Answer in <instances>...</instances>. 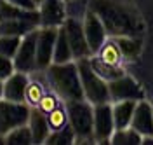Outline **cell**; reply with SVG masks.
Returning a JSON list of instances; mask_svg holds the SVG:
<instances>
[{"mask_svg":"<svg viewBox=\"0 0 153 145\" xmlns=\"http://www.w3.org/2000/svg\"><path fill=\"white\" fill-rule=\"evenodd\" d=\"M91 11L101 20L106 33L111 37H141L144 21L141 14L124 0H92Z\"/></svg>","mask_w":153,"mask_h":145,"instance_id":"1","label":"cell"},{"mask_svg":"<svg viewBox=\"0 0 153 145\" xmlns=\"http://www.w3.org/2000/svg\"><path fill=\"white\" fill-rule=\"evenodd\" d=\"M47 75L56 95H59L65 101H76L85 98L76 63H54L49 67Z\"/></svg>","mask_w":153,"mask_h":145,"instance_id":"2","label":"cell"},{"mask_svg":"<svg viewBox=\"0 0 153 145\" xmlns=\"http://www.w3.org/2000/svg\"><path fill=\"white\" fill-rule=\"evenodd\" d=\"M40 25V14L35 9L16 7L9 2L0 4V33L2 35H26L37 30Z\"/></svg>","mask_w":153,"mask_h":145,"instance_id":"3","label":"cell"},{"mask_svg":"<svg viewBox=\"0 0 153 145\" xmlns=\"http://www.w3.org/2000/svg\"><path fill=\"white\" fill-rule=\"evenodd\" d=\"M68 122L75 133L76 143H87L94 140V108L89 101L76 100L66 101Z\"/></svg>","mask_w":153,"mask_h":145,"instance_id":"4","label":"cell"},{"mask_svg":"<svg viewBox=\"0 0 153 145\" xmlns=\"http://www.w3.org/2000/svg\"><path fill=\"white\" fill-rule=\"evenodd\" d=\"M76 67H78V74H80L82 87H84V96L87 98V101L92 103V105L108 103V101H110L108 82L94 72V68L91 67L89 58L78 59Z\"/></svg>","mask_w":153,"mask_h":145,"instance_id":"5","label":"cell"},{"mask_svg":"<svg viewBox=\"0 0 153 145\" xmlns=\"http://www.w3.org/2000/svg\"><path fill=\"white\" fill-rule=\"evenodd\" d=\"M30 108L23 101L0 100V135L5 136L14 128L28 124Z\"/></svg>","mask_w":153,"mask_h":145,"instance_id":"6","label":"cell"},{"mask_svg":"<svg viewBox=\"0 0 153 145\" xmlns=\"http://www.w3.org/2000/svg\"><path fill=\"white\" fill-rule=\"evenodd\" d=\"M63 28H65V33H66V39H68V44H70L73 58H76V59L89 58L92 54V51H91L89 44H87L84 25L78 23L76 20H66L65 25H63Z\"/></svg>","mask_w":153,"mask_h":145,"instance_id":"7","label":"cell"},{"mask_svg":"<svg viewBox=\"0 0 153 145\" xmlns=\"http://www.w3.org/2000/svg\"><path fill=\"white\" fill-rule=\"evenodd\" d=\"M37 30H33L25 35V39H21L14 56V68L19 72H30L37 68Z\"/></svg>","mask_w":153,"mask_h":145,"instance_id":"8","label":"cell"},{"mask_svg":"<svg viewBox=\"0 0 153 145\" xmlns=\"http://www.w3.org/2000/svg\"><path fill=\"white\" fill-rule=\"evenodd\" d=\"M113 131V108L108 103L94 105V140L99 143H106V142H110Z\"/></svg>","mask_w":153,"mask_h":145,"instance_id":"9","label":"cell"},{"mask_svg":"<svg viewBox=\"0 0 153 145\" xmlns=\"http://www.w3.org/2000/svg\"><path fill=\"white\" fill-rule=\"evenodd\" d=\"M108 89H110V100L113 101H122V100H143L144 91L141 86L134 80L132 77L122 75L118 79H113L108 82Z\"/></svg>","mask_w":153,"mask_h":145,"instance_id":"10","label":"cell"},{"mask_svg":"<svg viewBox=\"0 0 153 145\" xmlns=\"http://www.w3.org/2000/svg\"><path fill=\"white\" fill-rule=\"evenodd\" d=\"M57 30L59 28H44L37 33V68H45L51 65L54 56Z\"/></svg>","mask_w":153,"mask_h":145,"instance_id":"11","label":"cell"},{"mask_svg":"<svg viewBox=\"0 0 153 145\" xmlns=\"http://www.w3.org/2000/svg\"><path fill=\"white\" fill-rule=\"evenodd\" d=\"M82 25H84V32H85V37H87V44H89V47H91L92 54H94L105 44L106 30L103 26L101 20L97 18V14L91 9L85 12V18H84V23Z\"/></svg>","mask_w":153,"mask_h":145,"instance_id":"12","label":"cell"},{"mask_svg":"<svg viewBox=\"0 0 153 145\" xmlns=\"http://www.w3.org/2000/svg\"><path fill=\"white\" fill-rule=\"evenodd\" d=\"M38 14H40V25L45 28H59L66 21L63 0H42Z\"/></svg>","mask_w":153,"mask_h":145,"instance_id":"13","label":"cell"},{"mask_svg":"<svg viewBox=\"0 0 153 145\" xmlns=\"http://www.w3.org/2000/svg\"><path fill=\"white\" fill-rule=\"evenodd\" d=\"M131 128H134L141 136H153V108L152 103L144 101V98L137 100L136 103Z\"/></svg>","mask_w":153,"mask_h":145,"instance_id":"14","label":"cell"},{"mask_svg":"<svg viewBox=\"0 0 153 145\" xmlns=\"http://www.w3.org/2000/svg\"><path fill=\"white\" fill-rule=\"evenodd\" d=\"M28 128L31 131V138L33 143H45V138L49 136V122L45 114L37 108V110H30V117H28Z\"/></svg>","mask_w":153,"mask_h":145,"instance_id":"15","label":"cell"},{"mask_svg":"<svg viewBox=\"0 0 153 145\" xmlns=\"http://www.w3.org/2000/svg\"><path fill=\"white\" fill-rule=\"evenodd\" d=\"M26 84H28V79H26V75L23 72L12 74L10 77L5 79V84H4V98L5 100H10V101H23L25 100Z\"/></svg>","mask_w":153,"mask_h":145,"instance_id":"16","label":"cell"},{"mask_svg":"<svg viewBox=\"0 0 153 145\" xmlns=\"http://www.w3.org/2000/svg\"><path fill=\"white\" fill-rule=\"evenodd\" d=\"M136 103H137V100H122V101H117V103L111 107V108H113L115 129H122V128L131 126Z\"/></svg>","mask_w":153,"mask_h":145,"instance_id":"17","label":"cell"},{"mask_svg":"<svg viewBox=\"0 0 153 145\" xmlns=\"http://www.w3.org/2000/svg\"><path fill=\"white\" fill-rule=\"evenodd\" d=\"M115 40L118 44V49H120L124 59L134 61V59L139 58V54L143 51V40H141V37H117Z\"/></svg>","mask_w":153,"mask_h":145,"instance_id":"18","label":"cell"},{"mask_svg":"<svg viewBox=\"0 0 153 145\" xmlns=\"http://www.w3.org/2000/svg\"><path fill=\"white\" fill-rule=\"evenodd\" d=\"M97 58L101 59L103 63L110 65V67H120L124 56H122V53L118 49L117 40H108V42L105 40V44L97 51Z\"/></svg>","mask_w":153,"mask_h":145,"instance_id":"19","label":"cell"},{"mask_svg":"<svg viewBox=\"0 0 153 145\" xmlns=\"http://www.w3.org/2000/svg\"><path fill=\"white\" fill-rule=\"evenodd\" d=\"M71 58H73V54H71V49H70V44H68L65 28L59 26L56 44H54V56H52V59H54V63H66Z\"/></svg>","mask_w":153,"mask_h":145,"instance_id":"20","label":"cell"},{"mask_svg":"<svg viewBox=\"0 0 153 145\" xmlns=\"http://www.w3.org/2000/svg\"><path fill=\"white\" fill-rule=\"evenodd\" d=\"M143 142V136L139 135L134 128H122V129H115L110 143H117V145H137Z\"/></svg>","mask_w":153,"mask_h":145,"instance_id":"21","label":"cell"},{"mask_svg":"<svg viewBox=\"0 0 153 145\" xmlns=\"http://www.w3.org/2000/svg\"><path fill=\"white\" fill-rule=\"evenodd\" d=\"M91 61V67L94 68V72L99 75V77H103L106 80V82H110V80H113V79H118L124 75V70L120 67H110V65H106V63H103L101 59L97 58H92L89 59Z\"/></svg>","mask_w":153,"mask_h":145,"instance_id":"22","label":"cell"},{"mask_svg":"<svg viewBox=\"0 0 153 145\" xmlns=\"http://www.w3.org/2000/svg\"><path fill=\"white\" fill-rule=\"evenodd\" d=\"M5 143L10 145H28L33 143V138H31V131L26 124L19 126V128H14L12 131H9L5 135Z\"/></svg>","mask_w":153,"mask_h":145,"instance_id":"23","label":"cell"},{"mask_svg":"<svg viewBox=\"0 0 153 145\" xmlns=\"http://www.w3.org/2000/svg\"><path fill=\"white\" fill-rule=\"evenodd\" d=\"M75 142V133L71 129V126L68 122L65 128L56 129L52 133H49V136L45 138V143L49 145H56V143H73Z\"/></svg>","mask_w":153,"mask_h":145,"instance_id":"24","label":"cell"},{"mask_svg":"<svg viewBox=\"0 0 153 145\" xmlns=\"http://www.w3.org/2000/svg\"><path fill=\"white\" fill-rule=\"evenodd\" d=\"M19 44H21L19 35H0V54L7 58H14Z\"/></svg>","mask_w":153,"mask_h":145,"instance_id":"25","label":"cell"},{"mask_svg":"<svg viewBox=\"0 0 153 145\" xmlns=\"http://www.w3.org/2000/svg\"><path fill=\"white\" fill-rule=\"evenodd\" d=\"M47 122H49L51 131H56V129L65 128V126L68 124V114H66V110H63V108L56 107L54 110H51V112L47 114Z\"/></svg>","mask_w":153,"mask_h":145,"instance_id":"26","label":"cell"},{"mask_svg":"<svg viewBox=\"0 0 153 145\" xmlns=\"http://www.w3.org/2000/svg\"><path fill=\"white\" fill-rule=\"evenodd\" d=\"M44 95H45V93H44V87H42V84H40V82H37V80H31V82H28V84H26L25 100L28 101L30 105H38Z\"/></svg>","mask_w":153,"mask_h":145,"instance_id":"27","label":"cell"},{"mask_svg":"<svg viewBox=\"0 0 153 145\" xmlns=\"http://www.w3.org/2000/svg\"><path fill=\"white\" fill-rule=\"evenodd\" d=\"M12 74H14V61H10V58L0 54V80L10 77Z\"/></svg>","mask_w":153,"mask_h":145,"instance_id":"28","label":"cell"},{"mask_svg":"<svg viewBox=\"0 0 153 145\" xmlns=\"http://www.w3.org/2000/svg\"><path fill=\"white\" fill-rule=\"evenodd\" d=\"M57 107V96L56 95H44L40 103H38V108L44 112V114H49L51 110H54Z\"/></svg>","mask_w":153,"mask_h":145,"instance_id":"29","label":"cell"},{"mask_svg":"<svg viewBox=\"0 0 153 145\" xmlns=\"http://www.w3.org/2000/svg\"><path fill=\"white\" fill-rule=\"evenodd\" d=\"M16 7H23V9H35V0H5Z\"/></svg>","mask_w":153,"mask_h":145,"instance_id":"30","label":"cell"},{"mask_svg":"<svg viewBox=\"0 0 153 145\" xmlns=\"http://www.w3.org/2000/svg\"><path fill=\"white\" fill-rule=\"evenodd\" d=\"M4 96V82L0 80V98Z\"/></svg>","mask_w":153,"mask_h":145,"instance_id":"31","label":"cell"},{"mask_svg":"<svg viewBox=\"0 0 153 145\" xmlns=\"http://www.w3.org/2000/svg\"><path fill=\"white\" fill-rule=\"evenodd\" d=\"M37 2H38V4H40V2H42V0H35V4H37Z\"/></svg>","mask_w":153,"mask_h":145,"instance_id":"32","label":"cell"},{"mask_svg":"<svg viewBox=\"0 0 153 145\" xmlns=\"http://www.w3.org/2000/svg\"><path fill=\"white\" fill-rule=\"evenodd\" d=\"M152 108H153V103H152Z\"/></svg>","mask_w":153,"mask_h":145,"instance_id":"33","label":"cell"},{"mask_svg":"<svg viewBox=\"0 0 153 145\" xmlns=\"http://www.w3.org/2000/svg\"><path fill=\"white\" fill-rule=\"evenodd\" d=\"M0 4H2V0H0Z\"/></svg>","mask_w":153,"mask_h":145,"instance_id":"34","label":"cell"}]
</instances>
